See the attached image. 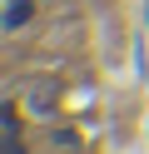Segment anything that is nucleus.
<instances>
[{
	"label": "nucleus",
	"mask_w": 149,
	"mask_h": 154,
	"mask_svg": "<svg viewBox=\"0 0 149 154\" xmlns=\"http://www.w3.org/2000/svg\"><path fill=\"white\" fill-rule=\"evenodd\" d=\"M30 109H35V119H55L60 114V85L55 80H35L30 85Z\"/></svg>",
	"instance_id": "f257e3e1"
},
{
	"label": "nucleus",
	"mask_w": 149,
	"mask_h": 154,
	"mask_svg": "<svg viewBox=\"0 0 149 154\" xmlns=\"http://www.w3.org/2000/svg\"><path fill=\"white\" fill-rule=\"evenodd\" d=\"M45 144H50V149H79V129L55 124V129H45Z\"/></svg>",
	"instance_id": "f03ea898"
},
{
	"label": "nucleus",
	"mask_w": 149,
	"mask_h": 154,
	"mask_svg": "<svg viewBox=\"0 0 149 154\" xmlns=\"http://www.w3.org/2000/svg\"><path fill=\"white\" fill-rule=\"evenodd\" d=\"M35 5H40V0H15V5L5 10V30H20V25L35 15Z\"/></svg>",
	"instance_id": "7ed1b4c3"
},
{
	"label": "nucleus",
	"mask_w": 149,
	"mask_h": 154,
	"mask_svg": "<svg viewBox=\"0 0 149 154\" xmlns=\"http://www.w3.org/2000/svg\"><path fill=\"white\" fill-rule=\"evenodd\" d=\"M134 65H139V75L149 80V40H144V35H134Z\"/></svg>",
	"instance_id": "20e7f679"
},
{
	"label": "nucleus",
	"mask_w": 149,
	"mask_h": 154,
	"mask_svg": "<svg viewBox=\"0 0 149 154\" xmlns=\"http://www.w3.org/2000/svg\"><path fill=\"white\" fill-rule=\"evenodd\" d=\"M5 154H25V134L20 129H5Z\"/></svg>",
	"instance_id": "39448f33"
}]
</instances>
